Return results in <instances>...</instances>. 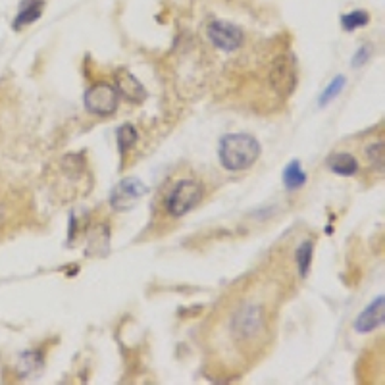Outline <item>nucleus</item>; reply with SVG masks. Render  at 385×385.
<instances>
[{"label":"nucleus","instance_id":"f257e3e1","mask_svg":"<svg viewBox=\"0 0 385 385\" xmlns=\"http://www.w3.org/2000/svg\"><path fill=\"white\" fill-rule=\"evenodd\" d=\"M220 164L229 171L253 168L260 158V143L251 133H227L220 141Z\"/></svg>","mask_w":385,"mask_h":385},{"label":"nucleus","instance_id":"f03ea898","mask_svg":"<svg viewBox=\"0 0 385 385\" xmlns=\"http://www.w3.org/2000/svg\"><path fill=\"white\" fill-rule=\"evenodd\" d=\"M205 198L202 183L193 178L179 179L166 198V210L169 216L183 218L187 216L193 208H197Z\"/></svg>","mask_w":385,"mask_h":385},{"label":"nucleus","instance_id":"7ed1b4c3","mask_svg":"<svg viewBox=\"0 0 385 385\" xmlns=\"http://www.w3.org/2000/svg\"><path fill=\"white\" fill-rule=\"evenodd\" d=\"M83 104L87 112L93 114V116H112L118 110L120 94L112 83L101 81V83L91 85L85 91Z\"/></svg>","mask_w":385,"mask_h":385},{"label":"nucleus","instance_id":"20e7f679","mask_svg":"<svg viewBox=\"0 0 385 385\" xmlns=\"http://www.w3.org/2000/svg\"><path fill=\"white\" fill-rule=\"evenodd\" d=\"M208 39L210 43L224 52H233L243 45V31L229 21H212L208 23Z\"/></svg>","mask_w":385,"mask_h":385},{"label":"nucleus","instance_id":"39448f33","mask_svg":"<svg viewBox=\"0 0 385 385\" xmlns=\"http://www.w3.org/2000/svg\"><path fill=\"white\" fill-rule=\"evenodd\" d=\"M147 193H149V187L143 183L141 179H122V181L116 185V189H114L110 202H112V207L118 208V210H129V208L135 207Z\"/></svg>","mask_w":385,"mask_h":385},{"label":"nucleus","instance_id":"423d86ee","mask_svg":"<svg viewBox=\"0 0 385 385\" xmlns=\"http://www.w3.org/2000/svg\"><path fill=\"white\" fill-rule=\"evenodd\" d=\"M264 329L262 310L254 304H247L239 310V314L233 320V331L239 339H253Z\"/></svg>","mask_w":385,"mask_h":385},{"label":"nucleus","instance_id":"0eeeda50","mask_svg":"<svg viewBox=\"0 0 385 385\" xmlns=\"http://www.w3.org/2000/svg\"><path fill=\"white\" fill-rule=\"evenodd\" d=\"M385 299L377 297L368 304L366 309L362 310L355 320V331L358 333H370L374 329L382 328L385 320Z\"/></svg>","mask_w":385,"mask_h":385},{"label":"nucleus","instance_id":"6e6552de","mask_svg":"<svg viewBox=\"0 0 385 385\" xmlns=\"http://www.w3.org/2000/svg\"><path fill=\"white\" fill-rule=\"evenodd\" d=\"M116 91L118 94L125 98L127 103H143L147 98V91L137 77L129 74L127 70H120L116 76Z\"/></svg>","mask_w":385,"mask_h":385},{"label":"nucleus","instance_id":"1a4fd4ad","mask_svg":"<svg viewBox=\"0 0 385 385\" xmlns=\"http://www.w3.org/2000/svg\"><path fill=\"white\" fill-rule=\"evenodd\" d=\"M43 12H45V0H21L18 16L14 19V29L19 31L25 25L35 23L43 16Z\"/></svg>","mask_w":385,"mask_h":385},{"label":"nucleus","instance_id":"9d476101","mask_svg":"<svg viewBox=\"0 0 385 385\" xmlns=\"http://www.w3.org/2000/svg\"><path fill=\"white\" fill-rule=\"evenodd\" d=\"M328 168L333 174H337V176L351 178V176H357L360 166H358V160L353 154H348V152H335V154H331L328 158Z\"/></svg>","mask_w":385,"mask_h":385},{"label":"nucleus","instance_id":"9b49d317","mask_svg":"<svg viewBox=\"0 0 385 385\" xmlns=\"http://www.w3.org/2000/svg\"><path fill=\"white\" fill-rule=\"evenodd\" d=\"M139 141V133L133 127L132 123H123L118 127L116 132V143H118V151H120V156L125 158V154L132 151L133 147Z\"/></svg>","mask_w":385,"mask_h":385},{"label":"nucleus","instance_id":"f8f14e48","mask_svg":"<svg viewBox=\"0 0 385 385\" xmlns=\"http://www.w3.org/2000/svg\"><path fill=\"white\" fill-rule=\"evenodd\" d=\"M306 183V174L301 168L299 160H291L289 166L283 169V185L287 191H297Z\"/></svg>","mask_w":385,"mask_h":385},{"label":"nucleus","instance_id":"ddd939ff","mask_svg":"<svg viewBox=\"0 0 385 385\" xmlns=\"http://www.w3.org/2000/svg\"><path fill=\"white\" fill-rule=\"evenodd\" d=\"M368 23H370V14L364 12V10H353V12H348L345 16H341V28L345 29V31H357L360 28H366Z\"/></svg>","mask_w":385,"mask_h":385},{"label":"nucleus","instance_id":"4468645a","mask_svg":"<svg viewBox=\"0 0 385 385\" xmlns=\"http://www.w3.org/2000/svg\"><path fill=\"white\" fill-rule=\"evenodd\" d=\"M312 258H314V243L312 241H302L301 247L297 249V266L301 278H306L312 268Z\"/></svg>","mask_w":385,"mask_h":385},{"label":"nucleus","instance_id":"2eb2a0df","mask_svg":"<svg viewBox=\"0 0 385 385\" xmlns=\"http://www.w3.org/2000/svg\"><path fill=\"white\" fill-rule=\"evenodd\" d=\"M345 85H347V77L345 76L335 77V79H333V81H331V83L324 89V93H322V96H320V106L324 108V106H328L329 103H333L339 94L343 93Z\"/></svg>","mask_w":385,"mask_h":385},{"label":"nucleus","instance_id":"dca6fc26","mask_svg":"<svg viewBox=\"0 0 385 385\" xmlns=\"http://www.w3.org/2000/svg\"><path fill=\"white\" fill-rule=\"evenodd\" d=\"M370 54H372V48L368 47V45H364V47L358 48L357 54H355V58H353V67H360L362 64H366L368 58H370Z\"/></svg>","mask_w":385,"mask_h":385},{"label":"nucleus","instance_id":"f3484780","mask_svg":"<svg viewBox=\"0 0 385 385\" xmlns=\"http://www.w3.org/2000/svg\"><path fill=\"white\" fill-rule=\"evenodd\" d=\"M368 154H370V158H372V162H384V145L379 143V145H372L370 149H368Z\"/></svg>","mask_w":385,"mask_h":385}]
</instances>
